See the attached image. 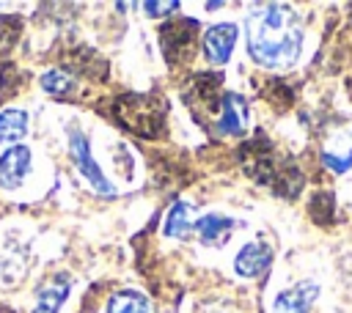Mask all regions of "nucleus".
<instances>
[{
	"mask_svg": "<svg viewBox=\"0 0 352 313\" xmlns=\"http://www.w3.org/2000/svg\"><path fill=\"white\" fill-rule=\"evenodd\" d=\"M248 118H250V110H248V102L239 96V93H223L220 99V107L214 113V129L217 135H226V137H236L248 129Z\"/></svg>",
	"mask_w": 352,
	"mask_h": 313,
	"instance_id": "6",
	"label": "nucleus"
},
{
	"mask_svg": "<svg viewBox=\"0 0 352 313\" xmlns=\"http://www.w3.org/2000/svg\"><path fill=\"white\" fill-rule=\"evenodd\" d=\"M248 52L258 66L286 69L302 52V25L292 5L261 3L245 19Z\"/></svg>",
	"mask_w": 352,
	"mask_h": 313,
	"instance_id": "1",
	"label": "nucleus"
},
{
	"mask_svg": "<svg viewBox=\"0 0 352 313\" xmlns=\"http://www.w3.org/2000/svg\"><path fill=\"white\" fill-rule=\"evenodd\" d=\"M107 313H151V302L140 291H118L107 299Z\"/></svg>",
	"mask_w": 352,
	"mask_h": 313,
	"instance_id": "16",
	"label": "nucleus"
},
{
	"mask_svg": "<svg viewBox=\"0 0 352 313\" xmlns=\"http://www.w3.org/2000/svg\"><path fill=\"white\" fill-rule=\"evenodd\" d=\"M308 211H311L314 222L330 225V222L336 220V214H333V211H336V198H333V192H327V189L316 192L314 200H311V206H308Z\"/></svg>",
	"mask_w": 352,
	"mask_h": 313,
	"instance_id": "18",
	"label": "nucleus"
},
{
	"mask_svg": "<svg viewBox=\"0 0 352 313\" xmlns=\"http://www.w3.org/2000/svg\"><path fill=\"white\" fill-rule=\"evenodd\" d=\"M231 231H234V220L220 211H209L192 220V236L206 247H223L231 239Z\"/></svg>",
	"mask_w": 352,
	"mask_h": 313,
	"instance_id": "8",
	"label": "nucleus"
},
{
	"mask_svg": "<svg viewBox=\"0 0 352 313\" xmlns=\"http://www.w3.org/2000/svg\"><path fill=\"white\" fill-rule=\"evenodd\" d=\"M239 162L253 181L270 187L272 192H278L283 198H294L305 184L300 165L292 156L280 154L264 135H256L253 140L242 143Z\"/></svg>",
	"mask_w": 352,
	"mask_h": 313,
	"instance_id": "2",
	"label": "nucleus"
},
{
	"mask_svg": "<svg viewBox=\"0 0 352 313\" xmlns=\"http://www.w3.org/2000/svg\"><path fill=\"white\" fill-rule=\"evenodd\" d=\"M192 209H190V203H184V200H176L173 206H170V211H168V217H165V233L168 236H176V239H187L190 233H192Z\"/></svg>",
	"mask_w": 352,
	"mask_h": 313,
	"instance_id": "14",
	"label": "nucleus"
},
{
	"mask_svg": "<svg viewBox=\"0 0 352 313\" xmlns=\"http://www.w3.org/2000/svg\"><path fill=\"white\" fill-rule=\"evenodd\" d=\"M30 170V148L28 146H11L0 154V187L16 189L28 178Z\"/></svg>",
	"mask_w": 352,
	"mask_h": 313,
	"instance_id": "9",
	"label": "nucleus"
},
{
	"mask_svg": "<svg viewBox=\"0 0 352 313\" xmlns=\"http://www.w3.org/2000/svg\"><path fill=\"white\" fill-rule=\"evenodd\" d=\"M28 135V113L25 110H3L0 113V143H19Z\"/></svg>",
	"mask_w": 352,
	"mask_h": 313,
	"instance_id": "15",
	"label": "nucleus"
},
{
	"mask_svg": "<svg viewBox=\"0 0 352 313\" xmlns=\"http://www.w3.org/2000/svg\"><path fill=\"white\" fill-rule=\"evenodd\" d=\"M160 44L168 60H187L198 44V22L192 19H173L162 25Z\"/></svg>",
	"mask_w": 352,
	"mask_h": 313,
	"instance_id": "5",
	"label": "nucleus"
},
{
	"mask_svg": "<svg viewBox=\"0 0 352 313\" xmlns=\"http://www.w3.org/2000/svg\"><path fill=\"white\" fill-rule=\"evenodd\" d=\"M272 264V247L267 242H248L234 258V272L239 277H258Z\"/></svg>",
	"mask_w": 352,
	"mask_h": 313,
	"instance_id": "10",
	"label": "nucleus"
},
{
	"mask_svg": "<svg viewBox=\"0 0 352 313\" xmlns=\"http://www.w3.org/2000/svg\"><path fill=\"white\" fill-rule=\"evenodd\" d=\"M165 113V102L154 93H124L113 104V115L118 118V124L140 137H157L162 132Z\"/></svg>",
	"mask_w": 352,
	"mask_h": 313,
	"instance_id": "3",
	"label": "nucleus"
},
{
	"mask_svg": "<svg viewBox=\"0 0 352 313\" xmlns=\"http://www.w3.org/2000/svg\"><path fill=\"white\" fill-rule=\"evenodd\" d=\"M319 299V283L300 280L272 299V313H311Z\"/></svg>",
	"mask_w": 352,
	"mask_h": 313,
	"instance_id": "7",
	"label": "nucleus"
},
{
	"mask_svg": "<svg viewBox=\"0 0 352 313\" xmlns=\"http://www.w3.org/2000/svg\"><path fill=\"white\" fill-rule=\"evenodd\" d=\"M322 165L333 173H346L352 167V126L338 129L322 146Z\"/></svg>",
	"mask_w": 352,
	"mask_h": 313,
	"instance_id": "12",
	"label": "nucleus"
},
{
	"mask_svg": "<svg viewBox=\"0 0 352 313\" xmlns=\"http://www.w3.org/2000/svg\"><path fill=\"white\" fill-rule=\"evenodd\" d=\"M41 88L47 93H55V96H66L74 91V77L66 71V69H50L47 74H41Z\"/></svg>",
	"mask_w": 352,
	"mask_h": 313,
	"instance_id": "17",
	"label": "nucleus"
},
{
	"mask_svg": "<svg viewBox=\"0 0 352 313\" xmlns=\"http://www.w3.org/2000/svg\"><path fill=\"white\" fill-rule=\"evenodd\" d=\"M66 294H69V280L63 275H58L55 280H50L38 291V302H36V310L33 313H58V308L63 305Z\"/></svg>",
	"mask_w": 352,
	"mask_h": 313,
	"instance_id": "13",
	"label": "nucleus"
},
{
	"mask_svg": "<svg viewBox=\"0 0 352 313\" xmlns=\"http://www.w3.org/2000/svg\"><path fill=\"white\" fill-rule=\"evenodd\" d=\"M16 33H19V19H16V16H6V14H0V47L14 44Z\"/></svg>",
	"mask_w": 352,
	"mask_h": 313,
	"instance_id": "19",
	"label": "nucleus"
},
{
	"mask_svg": "<svg viewBox=\"0 0 352 313\" xmlns=\"http://www.w3.org/2000/svg\"><path fill=\"white\" fill-rule=\"evenodd\" d=\"M69 154H72V159H74L80 176L88 181L91 189H96L99 195H113V192H116V187L107 181V176H104V173L99 170V165L94 162L88 137H85L82 132H77V129L69 132Z\"/></svg>",
	"mask_w": 352,
	"mask_h": 313,
	"instance_id": "4",
	"label": "nucleus"
},
{
	"mask_svg": "<svg viewBox=\"0 0 352 313\" xmlns=\"http://www.w3.org/2000/svg\"><path fill=\"white\" fill-rule=\"evenodd\" d=\"M143 11L148 16H165V14L179 11V3H143Z\"/></svg>",
	"mask_w": 352,
	"mask_h": 313,
	"instance_id": "20",
	"label": "nucleus"
},
{
	"mask_svg": "<svg viewBox=\"0 0 352 313\" xmlns=\"http://www.w3.org/2000/svg\"><path fill=\"white\" fill-rule=\"evenodd\" d=\"M234 44H236V25L231 22H220V25H212L206 33H204V55L206 60L212 63H226L234 52Z\"/></svg>",
	"mask_w": 352,
	"mask_h": 313,
	"instance_id": "11",
	"label": "nucleus"
}]
</instances>
